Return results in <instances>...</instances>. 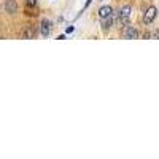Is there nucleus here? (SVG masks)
<instances>
[{
    "label": "nucleus",
    "mask_w": 159,
    "mask_h": 159,
    "mask_svg": "<svg viewBox=\"0 0 159 159\" xmlns=\"http://www.w3.org/2000/svg\"><path fill=\"white\" fill-rule=\"evenodd\" d=\"M129 16H130V7L129 5L123 7L121 10H119V13H118V19H119V22H121L123 25L129 24Z\"/></svg>",
    "instance_id": "f257e3e1"
},
{
    "label": "nucleus",
    "mask_w": 159,
    "mask_h": 159,
    "mask_svg": "<svg viewBox=\"0 0 159 159\" xmlns=\"http://www.w3.org/2000/svg\"><path fill=\"white\" fill-rule=\"evenodd\" d=\"M156 15H157L156 7H150V8L147 10V13H145V16H143V22H145V24H151V22L154 21Z\"/></svg>",
    "instance_id": "f03ea898"
},
{
    "label": "nucleus",
    "mask_w": 159,
    "mask_h": 159,
    "mask_svg": "<svg viewBox=\"0 0 159 159\" xmlns=\"http://www.w3.org/2000/svg\"><path fill=\"white\" fill-rule=\"evenodd\" d=\"M123 35H124V38H130V40L139 38V32H137V29L130 27V25H126V27H124V30H123Z\"/></svg>",
    "instance_id": "7ed1b4c3"
},
{
    "label": "nucleus",
    "mask_w": 159,
    "mask_h": 159,
    "mask_svg": "<svg viewBox=\"0 0 159 159\" xmlns=\"http://www.w3.org/2000/svg\"><path fill=\"white\" fill-rule=\"evenodd\" d=\"M49 29H51V22L48 19H43L42 22H40V34H42V37H48L49 35Z\"/></svg>",
    "instance_id": "20e7f679"
},
{
    "label": "nucleus",
    "mask_w": 159,
    "mask_h": 159,
    "mask_svg": "<svg viewBox=\"0 0 159 159\" xmlns=\"http://www.w3.org/2000/svg\"><path fill=\"white\" fill-rule=\"evenodd\" d=\"M113 21H115V15H113V13H111L108 18H103L102 19V30H105V32L110 30V27L113 25Z\"/></svg>",
    "instance_id": "39448f33"
},
{
    "label": "nucleus",
    "mask_w": 159,
    "mask_h": 159,
    "mask_svg": "<svg viewBox=\"0 0 159 159\" xmlns=\"http://www.w3.org/2000/svg\"><path fill=\"white\" fill-rule=\"evenodd\" d=\"M5 10H7V13H10V15L16 13V10H18L16 0H7V2H5Z\"/></svg>",
    "instance_id": "423d86ee"
},
{
    "label": "nucleus",
    "mask_w": 159,
    "mask_h": 159,
    "mask_svg": "<svg viewBox=\"0 0 159 159\" xmlns=\"http://www.w3.org/2000/svg\"><path fill=\"white\" fill-rule=\"evenodd\" d=\"M111 13H113V8H111L110 5H105V7H102V8L99 10V16L103 19V18H108Z\"/></svg>",
    "instance_id": "0eeeda50"
},
{
    "label": "nucleus",
    "mask_w": 159,
    "mask_h": 159,
    "mask_svg": "<svg viewBox=\"0 0 159 159\" xmlns=\"http://www.w3.org/2000/svg\"><path fill=\"white\" fill-rule=\"evenodd\" d=\"M21 37H22V38H25V40H27V38H34V37H35V30L30 27V25H27V27H25V29L22 30Z\"/></svg>",
    "instance_id": "6e6552de"
},
{
    "label": "nucleus",
    "mask_w": 159,
    "mask_h": 159,
    "mask_svg": "<svg viewBox=\"0 0 159 159\" xmlns=\"http://www.w3.org/2000/svg\"><path fill=\"white\" fill-rule=\"evenodd\" d=\"M25 5H27V7H35L37 0H25Z\"/></svg>",
    "instance_id": "1a4fd4ad"
},
{
    "label": "nucleus",
    "mask_w": 159,
    "mask_h": 159,
    "mask_svg": "<svg viewBox=\"0 0 159 159\" xmlns=\"http://www.w3.org/2000/svg\"><path fill=\"white\" fill-rule=\"evenodd\" d=\"M65 32H67V34H72V32H73V27L70 25V27H67V30H65Z\"/></svg>",
    "instance_id": "9d476101"
},
{
    "label": "nucleus",
    "mask_w": 159,
    "mask_h": 159,
    "mask_svg": "<svg viewBox=\"0 0 159 159\" xmlns=\"http://www.w3.org/2000/svg\"><path fill=\"white\" fill-rule=\"evenodd\" d=\"M154 37H156V38H159V29H157V30L154 32Z\"/></svg>",
    "instance_id": "9b49d317"
}]
</instances>
